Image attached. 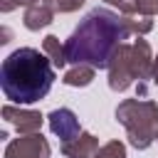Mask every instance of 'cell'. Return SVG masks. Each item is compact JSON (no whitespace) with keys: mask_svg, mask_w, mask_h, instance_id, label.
I'll list each match as a JSON object with an SVG mask.
<instances>
[{"mask_svg":"<svg viewBox=\"0 0 158 158\" xmlns=\"http://www.w3.org/2000/svg\"><path fill=\"white\" fill-rule=\"evenodd\" d=\"M42 52L49 57V62H52L57 69H62V67L67 64V49H64V44H62L54 35H47V37H44V42H42Z\"/></svg>","mask_w":158,"mask_h":158,"instance_id":"10","label":"cell"},{"mask_svg":"<svg viewBox=\"0 0 158 158\" xmlns=\"http://www.w3.org/2000/svg\"><path fill=\"white\" fill-rule=\"evenodd\" d=\"M128 35L131 32L126 27L123 15H116L106 7H94L64 42L67 62L109 69L114 52L123 44Z\"/></svg>","mask_w":158,"mask_h":158,"instance_id":"1","label":"cell"},{"mask_svg":"<svg viewBox=\"0 0 158 158\" xmlns=\"http://www.w3.org/2000/svg\"><path fill=\"white\" fill-rule=\"evenodd\" d=\"M52 17H54V10L40 0V2H35V5H30V7L25 10V17H22V22H25V27H27V30L37 32V30L47 27V25L52 22Z\"/></svg>","mask_w":158,"mask_h":158,"instance_id":"9","label":"cell"},{"mask_svg":"<svg viewBox=\"0 0 158 158\" xmlns=\"http://www.w3.org/2000/svg\"><path fill=\"white\" fill-rule=\"evenodd\" d=\"M44 5H49L54 12H74L84 5V0H42Z\"/></svg>","mask_w":158,"mask_h":158,"instance_id":"14","label":"cell"},{"mask_svg":"<svg viewBox=\"0 0 158 158\" xmlns=\"http://www.w3.org/2000/svg\"><path fill=\"white\" fill-rule=\"evenodd\" d=\"M15 5H12V0H2V12H10Z\"/></svg>","mask_w":158,"mask_h":158,"instance_id":"17","label":"cell"},{"mask_svg":"<svg viewBox=\"0 0 158 158\" xmlns=\"http://www.w3.org/2000/svg\"><path fill=\"white\" fill-rule=\"evenodd\" d=\"M99 151V141L91 133H81L79 138L62 143V156L64 158H94Z\"/></svg>","mask_w":158,"mask_h":158,"instance_id":"8","label":"cell"},{"mask_svg":"<svg viewBox=\"0 0 158 158\" xmlns=\"http://www.w3.org/2000/svg\"><path fill=\"white\" fill-rule=\"evenodd\" d=\"M151 79H153V81L158 84V57L153 59V72H151Z\"/></svg>","mask_w":158,"mask_h":158,"instance_id":"16","label":"cell"},{"mask_svg":"<svg viewBox=\"0 0 158 158\" xmlns=\"http://www.w3.org/2000/svg\"><path fill=\"white\" fill-rule=\"evenodd\" d=\"M94 67H89V64H74L67 74H64V84L67 86H86V84H91V79H94Z\"/></svg>","mask_w":158,"mask_h":158,"instance_id":"11","label":"cell"},{"mask_svg":"<svg viewBox=\"0 0 158 158\" xmlns=\"http://www.w3.org/2000/svg\"><path fill=\"white\" fill-rule=\"evenodd\" d=\"M54 81V64L32 47L15 49L0 67V86L12 104H35L44 99Z\"/></svg>","mask_w":158,"mask_h":158,"instance_id":"2","label":"cell"},{"mask_svg":"<svg viewBox=\"0 0 158 158\" xmlns=\"http://www.w3.org/2000/svg\"><path fill=\"white\" fill-rule=\"evenodd\" d=\"M156 141H158V136H156Z\"/></svg>","mask_w":158,"mask_h":158,"instance_id":"18","label":"cell"},{"mask_svg":"<svg viewBox=\"0 0 158 158\" xmlns=\"http://www.w3.org/2000/svg\"><path fill=\"white\" fill-rule=\"evenodd\" d=\"M106 2L116 5L123 15H133V12H136V0H106Z\"/></svg>","mask_w":158,"mask_h":158,"instance_id":"15","label":"cell"},{"mask_svg":"<svg viewBox=\"0 0 158 158\" xmlns=\"http://www.w3.org/2000/svg\"><path fill=\"white\" fill-rule=\"evenodd\" d=\"M2 118L7 123H12L20 136H30V133H40L42 128V114L40 111H30V109H15L10 104L2 106Z\"/></svg>","mask_w":158,"mask_h":158,"instance_id":"7","label":"cell"},{"mask_svg":"<svg viewBox=\"0 0 158 158\" xmlns=\"http://www.w3.org/2000/svg\"><path fill=\"white\" fill-rule=\"evenodd\" d=\"M94 158H126V146L121 141H109L106 146H101L96 151Z\"/></svg>","mask_w":158,"mask_h":158,"instance_id":"13","label":"cell"},{"mask_svg":"<svg viewBox=\"0 0 158 158\" xmlns=\"http://www.w3.org/2000/svg\"><path fill=\"white\" fill-rule=\"evenodd\" d=\"M153 52L146 40H136L133 44H121L109 62V86L114 91H126L136 79L146 81L153 72Z\"/></svg>","mask_w":158,"mask_h":158,"instance_id":"3","label":"cell"},{"mask_svg":"<svg viewBox=\"0 0 158 158\" xmlns=\"http://www.w3.org/2000/svg\"><path fill=\"white\" fill-rule=\"evenodd\" d=\"M5 158H49V143L42 133L20 136L7 143Z\"/></svg>","mask_w":158,"mask_h":158,"instance_id":"5","label":"cell"},{"mask_svg":"<svg viewBox=\"0 0 158 158\" xmlns=\"http://www.w3.org/2000/svg\"><path fill=\"white\" fill-rule=\"evenodd\" d=\"M47 123H49V131L62 138V143H69V141L81 136L79 118H77V114L72 109H54V111H49Z\"/></svg>","mask_w":158,"mask_h":158,"instance_id":"6","label":"cell"},{"mask_svg":"<svg viewBox=\"0 0 158 158\" xmlns=\"http://www.w3.org/2000/svg\"><path fill=\"white\" fill-rule=\"evenodd\" d=\"M116 121L126 128L131 146L146 151L158 136V104L148 99H123L116 106Z\"/></svg>","mask_w":158,"mask_h":158,"instance_id":"4","label":"cell"},{"mask_svg":"<svg viewBox=\"0 0 158 158\" xmlns=\"http://www.w3.org/2000/svg\"><path fill=\"white\" fill-rule=\"evenodd\" d=\"M123 20L131 35H146L153 30V20L148 15H123Z\"/></svg>","mask_w":158,"mask_h":158,"instance_id":"12","label":"cell"}]
</instances>
